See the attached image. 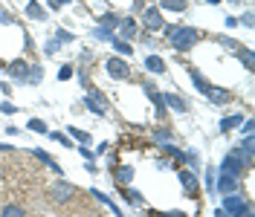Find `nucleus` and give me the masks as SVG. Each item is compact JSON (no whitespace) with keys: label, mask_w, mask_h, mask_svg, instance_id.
Segmentation results:
<instances>
[{"label":"nucleus","mask_w":255,"mask_h":217,"mask_svg":"<svg viewBox=\"0 0 255 217\" xmlns=\"http://www.w3.org/2000/svg\"><path fill=\"white\" fill-rule=\"evenodd\" d=\"M73 197H75V188H73L70 183L58 180V183L49 186V200H52V203H70Z\"/></svg>","instance_id":"obj_3"},{"label":"nucleus","mask_w":255,"mask_h":217,"mask_svg":"<svg viewBox=\"0 0 255 217\" xmlns=\"http://www.w3.org/2000/svg\"><path fill=\"white\" fill-rule=\"evenodd\" d=\"M0 110H3L6 116H12V113H17V107H15V104H9V101H3V104H0Z\"/></svg>","instance_id":"obj_31"},{"label":"nucleus","mask_w":255,"mask_h":217,"mask_svg":"<svg viewBox=\"0 0 255 217\" xmlns=\"http://www.w3.org/2000/svg\"><path fill=\"white\" fill-rule=\"evenodd\" d=\"M125 200H131L134 206H142V203H145V197H142L139 191H134V188H125Z\"/></svg>","instance_id":"obj_22"},{"label":"nucleus","mask_w":255,"mask_h":217,"mask_svg":"<svg viewBox=\"0 0 255 217\" xmlns=\"http://www.w3.org/2000/svg\"><path fill=\"white\" fill-rule=\"evenodd\" d=\"M46 136H52V139H58L61 145H73V139H67V136H61V133H46Z\"/></svg>","instance_id":"obj_32"},{"label":"nucleus","mask_w":255,"mask_h":217,"mask_svg":"<svg viewBox=\"0 0 255 217\" xmlns=\"http://www.w3.org/2000/svg\"><path fill=\"white\" fill-rule=\"evenodd\" d=\"M163 9H171V12H183L186 9V0H160Z\"/></svg>","instance_id":"obj_20"},{"label":"nucleus","mask_w":255,"mask_h":217,"mask_svg":"<svg viewBox=\"0 0 255 217\" xmlns=\"http://www.w3.org/2000/svg\"><path fill=\"white\" fill-rule=\"evenodd\" d=\"M215 188H221L224 194H232L238 188V180L235 177H221V183H215Z\"/></svg>","instance_id":"obj_15"},{"label":"nucleus","mask_w":255,"mask_h":217,"mask_svg":"<svg viewBox=\"0 0 255 217\" xmlns=\"http://www.w3.org/2000/svg\"><path fill=\"white\" fill-rule=\"evenodd\" d=\"M107 72H110L113 78H128V75H131V67H128L122 58H110V61H107Z\"/></svg>","instance_id":"obj_7"},{"label":"nucleus","mask_w":255,"mask_h":217,"mask_svg":"<svg viewBox=\"0 0 255 217\" xmlns=\"http://www.w3.org/2000/svg\"><path fill=\"white\" fill-rule=\"evenodd\" d=\"M238 125H241V116L235 113V116H226V119L221 122V130L226 133V130H232V128H238Z\"/></svg>","instance_id":"obj_19"},{"label":"nucleus","mask_w":255,"mask_h":217,"mask_svg":"<svg viewBox=\"0 0 255 217\" xmlns=\"http://www.w3.org/2000/svg\"><path fill=\"white\" fill-rule=\"evenodd\" d=\"M165 29V41L177 49V52H186L192 49L197 41H200V32L192 29V26H163Z\"/></svg>","instance_id":"obj_1"},{"label":"nucleus","mask_w":255,"mask_h":217,"mask_svg":"<svg viewBox=\"0 0 255 217\" xmlns=\"http://www.w3.org/2000/svg\"><path fill=\"white\" fill-rule=\"evenodd\" d=\"M209 3H221V0H209Z\"/></svg>","instance_id":"obj_36"},{"label":"nucleus","mask_w":255,"mask_h":217,"mask_svg":"<svg viewBox=\"0 0 255 217\" xmlns=\"http://www.w3.org/2000/svg\"><path fill=\"white\" fill-rule=\"evenodd\" d=\"M26 14H29V17H35V20H44V17H46L44 6H41L38 0H29V3H26Z\"/></svg>","instance_id":"obj_11"},{"label":"nucleus","mask_w":255,"mask_h":217,"mask_svg":"<svg viewBox=\"0 0 255 217\" xmlns=\"http://www.w3.org/2000/svg\"><path fill=\"white\" fill-rule=\"evenodd\" d=\"M0 23H12V14L9 12H0Z\"/></svg>","instance_id":"obj_33"},{"label":"nucleus","mask_w":255,"mask_h":217,"mask_svg":"<svg viewBox=\"0 0 255 217\" xmlns=\"http://www.w3.org/2000/svg\"><path fill=\"white\" fill-rule=\"evenodd\" d=\"M55 41H58V43H70V41H73V35H70L67 29H58V35H55Z\"/></svg>","instance_id":"obj_28"},{"label":"nucleus","mask_w":255,"mask_h":217,"mask_svg":"<svg viewBox=\"0 0 255 217\" xmlns=\"http://www.w3.org/2000/svg\"><path fill=\"white\" fill-rule=\"evenodd\" d=\"M163 99H165V104H171L174 110H189V107H186V101H183L180 96H171V93H168V96H163Z\"/></svg>","instance_id":"obj_18"},{"label":"nucleus","mask_w":255,"mask_h":217,"mask_svg":"<svg viewBox=\"0 0 255 217\" xmlns=\"http://www.w3.org/2000/svg\"><path fill=\"white\" fill-rule=\"evenodd\" d=\"M70 0H52V6H67Z\"/></svg>","instance_id":"obj_34"},{"label":"nucleus","mask_w":255,"mask_h":217,"mask_svg":"<svg viewBox=\"0 0 255 217\" xmlns=\"http://www.w3.org/2000/svg\"><path fill=\"white\" fill-rule=\"evenodd\" d=\"M244 217H253V215H250V212H247V215H244Z\"/></svg>","instance_id":"obj_37"},{"label":"nucleus","mask_w":255,"mask_h":217,"mask_svg":"<svg viewBox=\"0 0 255 217\" xmlns=\"http://www.w3.org/2000/svg\"><path fill=\"white\" fill-rule=\"evenodd\" d=\"M29 130H35V133H49V128H46L41 119H32V122H29Z\"/></svg>","instance_id":"obj_24"},{"label":"nucleus","mask_w":255,"mask_h":217,"mask_svg":"<svg viewBox=\"0 0 255 217\" xmlns=\"http://www.w3.org/2000/svg\"><path fill=\"white\" fill-rule=\"evenodd\" d=\"M212 101H218V104H224V101H229L232 99V93L229 90H218V87H209V93H206Z\"/></svg>","instance_id":"obj_13"},{"label":"nucleus","mask_w":255,"mask_h":217,"mask_svg":"<svg viewBox=\"0 0 255 217\" xmlns=\"http://www.w3.org/2000/svg\"><path fill=\"white\" fill-rule=\"evenodd\" d=\"M29 72H32V64H29V61H12V64H9V75H15V78H20V81H26Z\"/></svg>","instance_id":"obj_8"},{"label":"nucleus","mask_w":255,"mask_h":217,"mask_svg":"<svg viewBox=\"0 0 255 217\" xmlns=\"http://www.w3.org/2000/svg\"><path fill=\"white\" fill-rule=\"evenodd\" d=\"M142 23H145L151 32H157V29H163V26H165V20H163V12H160V9H154V6L142 12Z\"/></svg>","instance_id":"obj_6"},{"label":"nucleus","mask_w":255,"mask_h":217,"mask_svg":"<svg viewBox=\"0 0 255 217\" xmlns=\"http://www.w3.org/2000/svg\"><path fill=\"white\" fill-rule=\"evenodd\" d=\"M215 177H218V171L209 168V171H206V188H209V191H215Z\"/></svg>","instance_id":"obj_27"},{"label":"nucleus","mask_w":255,"mask_h":217,"mask_svg":"<svg viewBox=\"0 0 255 217\" xmlns=\"http://www.w3.org/2000/svg\"><path fill=\"white\" fill-rule=\"evenodd\" d=\"M224 212L229 217H244L250 212V206H247V200H241L238 194H226V200H224Z\"/></svg>","instance_id":"obj_4"},{"label":"nucleus","mask_w":255,"mask_h":217,"mask_svg":"<svg viewBox=\"0 0 255 217\" xmlns=\"http://www.w3.org/2000/svg\"><path fill=\"white\" fill-rule=\"evenodd\" d=\"M113 49H116L119 55H131V46H128L125 41H119V38H113Z\"/></svg>","instance_id":"obj_23"},{"label":"nucleus","mask_w":255,"mask_h":217,"mask_svg":"<svg viewBox=\"0 0 255 217\" xmlns=\"http://www.w3.org/2000/svg\"><path fill=\"white\" fill-rule=\"evenodd\" d=\"M215 217H229V215H226L224 209H218V212H215Z\"/></svg>","instance_id":"obj_35"},{"label":"nucleus","mask_w":255,"mask_h":217,"mask_svg":"<svg viewBox=\"0 0 255 217\" xmlns=\"http://www.w3.org/2000/svg\"><path fill=\"white\" fill-rule=\"evenodd\" d=\"M189 75H192V78H195V84H197V87H200V93H209V87H212V84H209V81H206V78H203V75H200V72H197V70H192V72H189Z\"/></svg>","instance_id":"obj_17"},{"label":"nucleus","mask_w":255,"mask_h":217,"mask_svg":"<svg viewBox=\"0 0 255 217\" xmlns=\"http://www.w3.org/2000/svg\"><path fill=\"white\" fill-rule=\"evenodd\" d=\"M145 70H151V72H165V61H163L160 55H148V58H145Z\"/></svg>","instance_id":"obj_12"},{"label":"nucleus","mask_w":255,"mask_h":217,"mask_svg":"<svg viewBox=\"0 0 255 217\" xmlns=\"http://www.w3.org/2000/svg\"><path fill=\"white\" fill-rule=\"evenodd\" d=\"M0 215L3 217H26V212H23L20 206H15V203H6V206L0 209Z\"/></svg>","instance_id":"obj_16"},{"label":"nucleus","mask_w":255,"mask_h":217,"mask_svg":"<svg viewBox=\"0 0 255 217\" xmlns=\"http://www.w3.org/2000/svg\"><path fill=\"white\" fill-rule=\"evenodd\" d=\"M84 107H90V110H93V113H99V116H105V113H107V101H105V96H102L99 90H90V93H87Z\"/></svg>","instance_id":"obj_5"},{"label":"nucleus","mask_w":255,"mask_h":217,"mask_svg":"<svg viewBox=\"0 0 255 217\" xmlns=\"http://www.w3.org/2000/svg\"><path fill=\"white\" fill-rule=\"evenodd\" d=\"M136 35V23H134V17H122L119 20V41H125V38H134Z\"/></svg>","instance_id":"obj_9"},{"label":"nucleus","mask_w":255,"mask_h":217,"mask_svg":"<svg viewBox=\"0 0 255 217\" xmlns=\"http://www.w3.org/2000/svg\"><path fill=\"white\" fill-rule=\"evenodd\" d=\"M102 26H105V29L119 26V17H116V14H102Z\"/></svg>","instance_id":"obj_26"},{"label":"nucleus","mask_w":255,"mask_h":217,"mask_svg":"<svg viewBox=\"0 0 255 217\" xmlns=\"http://www.w3.org/2000/svg\"><path fill=\"white\" fill-rule=\"evenodd\" d=\"M70 75H73V64H64V67L58 70V78H61V81H67Z\"/></svg>","instance_id":"obj_29"},{"label":"nucleus","mask_w":255,"mask_h":217,"mask_svg":"<svg viewBox=\"0 0 255 217\" xmlns=\"http://www.w3.org/2000/svg\"><path fill=\"white\" fill-rule=\"evenodd\" d=\"M113 177H116V183H122V186H128V183L134 180V168H128V165H122V168H116V171H113Z\"/></svg>","instance_id":"obj_14"},{"label":"nucleus","mask_w":255,"mask_h":217,"mask_svg":"<svg viewBox=\"0 0 255 217\" xmlns=\"http://www.w3.org/2000/svg\"><path fill=\"white\" fill-rule=\"evenodd\" d=\"M235 52L241 55V61H244V67H247V70H253V64H255V55H253V52H250V49H241V46H238Z\"/></svg>","instance_id":"obj_21"},{"label":"nucleus","mask_w":255,"mask_h":217,"mask_svg":"<svg viewBox=\"0 0 255 217\" xmlns=\"http://www.w3.org/2000/svg\"><path fill=\"white\" fill-rule=\"evenodd\" d=\"M180 183H183V188H186L192 197L197 194V177H195L192 171H180Z\"/></svg>","instance_id":"obj_10"},{"label":"nucleus","mask_w":255,"mask_h":217,"mask_svg":"<svg viewBox=\"0 0 255 217\" xmlns=\"http://www.w3.org/2000/svg\"><path fill=\"white\" fill-rule=\"evenodd\" d=\"M70 133H73V136H75V139H78L81 145H87V142H90V133H87V130H78V128H70Z\"/></svg>","instance_id":"obj_25"},{"label":"nucleus","mask_w":255,"mask_h":217,"mask_svg":"<svg viewBox=\"0 0 255 217\" xmlns=\"http://www.w3.org/2000/svg\"><path fill=\"white\" fill-rule=\"evenodd\" d=\"M244 165H247V162H244V154H241V151H229V157L224 159L221 174H224V177H235V180H238V177H241V171H244Z\"/></svg>","instance_id":"obj_2"},{"label":"nucleus","mask_w":255,"mask_h":217,"mask_svg":"<svg viewBox=\"0 0 255 217\" xmlns=\"http://www.w3.org/2000/svg\"><path fill=\"white\" fill-rule=\"evenodd\" d=\"M154 139H157V142H163V145H165V142H168V139H171V133H168V130H157V133H154Z\"/></svg>","instance_id":"obj_30"}]
</instances>
